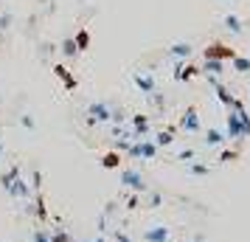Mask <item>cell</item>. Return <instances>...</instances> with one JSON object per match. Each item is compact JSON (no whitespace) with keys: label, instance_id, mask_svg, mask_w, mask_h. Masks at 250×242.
<instances>
[{"label":"cell","instance_id":"cell-1","mask_svg":"<svg viewBox=\"0 0 250 242\" xmlns=\"http://www.w3.org/2000/svg\"><path fill=\"white\" fill-rule=\"evenodd\" d=\"M118 183L126 186L132 195H144V192H149L146 177L138 172V169H121V175H118Z\"/></svg>","mask_w":250,"mask_h":242},{"label":"cell","instance_id":"cell-2","mask_svg":"<svg viewBox=\"0 0 250 242\" xmlns=\"http://www.w3.org/2000/svg\"><path fill=\"white\" fill-rule=\"evenodd\" d=\"M132 85H135V90L149 99L152 93L158 90V79H155V73L152 70H132Z\"/></svg>","mask_w":250,"mask_h":242},{"label":"cell","instance_id":"cell-3","mask_svg":"<svg viewBox=\"0 0 250 242\" xmlns=\"http://www.w3.org/2000/svg\"><path fill=\"white\" fill-rule=\"evenodd\" d=\"M177 130H183V132H200V110H197V104H188L183 110L180 121H177Z\"/></svg>","mask_w":250,"mask_h":242},{"label":"cell","instance_id":"cell-4","mask_svg":"<svg viewBox=\"0 0 250 242\" xmlns=\"http://www.w3.org/2000/svg\"><path fill=\"white\" fill-rule=\"evenodd\" d=\"M110 115H113L110 102H93L87 107V124H104V121H110Z\"/></svg>","mask_w":250,"mask_h":242},{"label":"cell","instance_id":"cell-5","mask_svg":"<svg viewBox=\"0 0 250 242\" xmlns=\"http://www.w3.org/2000/svg\"><path fill=\"white\" fill-rule=\"evenodd\" d=\"M129 132H132V141H144L149 138V132H152V124H149V115L144 113H135V115H129Z\"/></svg>","mask_w":250,"mask_h":242},{"label":"cell","instance_id":"cell-6","mask_svg":"<svg viewBox=\"0 0 250 242\" xmlns=\"http://www.w3.org/2000/svg\"><path fill=\"white\" fill-rule=\"evenodd\" d=\"M233 57H236V51H233L230 45H225V43H219V40H216V43H211V45L203 51V59H219V62H230Z\"/></svg>","mask_w":250,"mask_h":242},{"label":"cell","instance_id":"cell-7","mask_svg":"<svg viewBox=\"0 0 250 242\" xmlns=\"http://www.w3.org/2000/svg\"><path fill=\"white\" fill-rule=\"evenodd\" d=\"M191 54H194V45L188 40H177V43H171V45L166 48V57L174 59V62H186Z\"/></svg>","mask_w":250,"mask_h":242},{"label":"cell","instance_id":"cell-8","mask_svg":"<svg viewBox=\"0 0 250 242\" xmlns=\"http://www.w3.org/2000/svg\"><path fill=\"white\" fill-rule=\"evenodd\" d=\"M169 240H171V228L169 225H163V222L149 225V228L141 234V242H169Z\"/></svg>","mask_w":250,"mask_h":242},{"label":"cell","instance_id":"cell-9","mask_svg":"<svg viewBox=\"0 0 250 242\" xmlns=\"http://www.w3.org/2000/svg\"><path fill=\"white\" fill-rule=\"evenodd\" d=\"M225 138H228V141H245L236 110H228V118H225Z\"/></svg>","mask_w":250,"mask_h":242},{"label":"cell","instance_id":"cell-10","mask_svg":"<svg viewBox=\"0 0 250 242\" xmlns=\"http://www.w3.org/2000/svg\"><path fill=\"white\" fill-rule=\"evenodd\" d=\"M174 82H188L194 79V76H200V68L197 65H191V62H174Z\"/></svg>","mask_w":250,"mask_h":242},{"label":"cell","instance_id":"cell-11","mask_svg":"<svg viewBox=\"0 0 250 242\" xmlns=\"http://www.w3.org/2000/svg\"><path fill=\"white\" fill-rule=\"evenodd\" d=\"M6 195H12V197H17V200H25V203H31V195H34V192H31L28 180H23V175H20V177H17V180L12 183V189H9Z\"/></svg>","mask_w":250,"mask_h":242},{"label":"cell","instance_id":"cell-12","mask_svg":"<svg viewBox=\"0 0 250 242\" xmlns=\"http://www.w3.org/2000/svg\"><path fill=\"white\" fill-rule=\"evenodd\" d=\"M222 25H225V28H228L233 37H242V34H245V20H242L239 14H233V12L222 17Z\"/></svg>","mask_w":250,"mask_h":242},{"label":"cell","instance_id":"cell-13","mask_svg":"<svg viewBox=\"0 0 250 242\" xmlns=\"http://www.w3.org/2000/svg\"><path fill=\"white\" fill-rule=\"evenodd\" d=\"M225 73V62H219V59H205V65L200 68V76H222Z\"/></svg>","mask_w":250,"mask_h":242},{"label":"cell","instance_id":"cell-14","mask_svg":"<svg viewBox=\"0 0 250 242\" xmlns=\"http://www.w3.org/2000/svg\"><path fill=\"white\" fill-rule=\"evenodd\" d=\"M31 214H37V220H40V222H45V220H48V206H45V195H42V192H34Z\"/></svg>","mask_w":250,"mask_h":242},{"label":"cell","instance_id":"cell-15","mask_svg":"<svg viewBox=\"0 0 250 242\" xmlns=\"http://www.w3.org/2000/svg\"><path fill=\"white\" fill-rule=\"evenodd\" d=\"M54 73H57L59 79H62L65 90H76V85H79V82L73 79V73H70V70L65 68V65H54Z\"/></svg>","mask_w":250,"mask_h":242},{"label":"cell","instance_id":"cell-16","mask_svg":"<svg viewBox=\"0 0 250 242\" xmlns=\"http://www.w3.org/2000/svg\"><path fill=\"white\" fill-rule=\"evenodd\" d=\"M205 147H222V144H225V132H222V130H216V127H211L208 130V132H205Z\"/></svg>","mask_w":250,"mask_h":242},{"label":"cell","instance_id":"cell-17","mask_svg":"<svg viewBox=\"0 0 250 242\" xmlns=\"http://www.w3.org/2000/svg\"><path fill=\"white\" fill-rule=\"evenodd\" d=\"M121 161H124V155L121 152H104L102 155V169H118L121 166Z\"/></svg>","mask_w":250,"mask_h":242},{"label":"cell","instance_id":"cell-18","mask_svg":"<svg viewBox=\"0 0 250 242\" xmlns=\"http://www.w3.org/2000/svg\"><path fill=\"white\" fill-rule=\"evenodd\" d=\"M17 177H20V166H9V172L0 175V186H3V192H9Z\"/></svg>","mask_w":250,"mask_h":242},{"label":"cell","instance_id":"cell-19","mask_svg":"<svg viewBox=\"0 0 250 242\" xmlns=\"http://www.w3.org/2000/svg\"><path fill=\"white\" fill-rule=\"evenodd\" d=\"M73 43H76V48H79V54L87 51V48H90V31H87V28H79V31L73 34Z\"/></svg>","mask_w":250,"mask_h":242},{"label":"cell","instance_id":"cell-20","mask_svg":"<svg viewBox=\"0 0 250 242\" xmlns=\"http://www.w3.org/2000/svg\"><path fill=\"white\" fill-rule=\"evenodd\" d=\"M59 48H62V57H65V59H73L76 54H79V48H76V43H73V37H65Z\"/></svg>","mask_w":250,"mask_h":242},{"label":"cell","instance_id":"cell-21","mask_svg":"<svg viewBox=\"0 0 250 242\" xmlns=\"http://www.w3.org/2000/svg\"><path fill=\"white\" fill-rule=\"evenodd\" d=\"M230 70H236V73H250V59L236 54V57L230 59Z\"/></svg>","mask_w":250,"mask_h":242},{"label":"cell","instance_id":"cell-22","mask_svg":"<svg viewBox=\"0 0 250 242\" xmlns=\"http://www.w3.org/2000/svg\"><path fill=\"white\" fill-rule=\"evenodd\" d=\"M171 144H174V132H171V130H160L158 135H155V147H171Z\"/></svg>","mask_w":250,"mask_h":242},{"label":"cell","instance_id":"cell-23","mask_svg":"<svg viewBox=\"0 0 250 242\" xmlns=\"http://www.w3.org/2000/svg\"><path fill=\"white\" fill-rule=\"evenodd\" d=\"M211 172V166L208 163H188V175H194V177H203V175Z\"/></svg>","mask_w":250,"mask_h":242},{"label":"cell","instance_id":"cell-24","mask_svg":"<svg viewBox=\"0 0 250 242\" xmlns=\"http://www.w3.org/2000/svg\"><path fill=\"white\" fill-rule=\"evenodd\" d=\"M239 124H242V135H245V138H248L250 135V113L248 110H239Z\"/></svg>","mask_w":250,"mask_h":242},{"label":"cell","instance_id":"cell-25","mask_svg":"<svg viewBox=\"0 0 250 242\" xmlns=\"http://www.w3.org/2000/svg\"><path fill=\"white\" fill-rule=\"evenodd\" d=\"M48 240H51V242H68L70 234H68V231H62V228H57V231H48Z\"/></svg>","mask_w":250,"mask_h":242},{"label":"cell","instance_id":"cell-26","mask_svg":"<svg viewBox=\"0 0 250 242\" xmlns=\"http://www.w3.org/2000/svg\"><path fill=\"white\" fill-rule=\"evenodd\" d=\"M236 158H239L236 150H222L219 152V163H230V161H236Z\"/></svg>","mask_w":250,"mask_h":242},{"label":"cell","instance_id":"cell-27","mask_svg":"<svg viewBox=\"0 0 250 242\" xmlns=\"http://www.w3.org/2000/svg\"><path fill=\"white\" fill-rule=\"evenodd\" d=\"M12 14L9 12H0V31H9V25H12Z\"/></svg>","mask_w":250,"mask_h":242},{"label":"cell","instance_id":"cell-28","mask_svg":"<svg viewBox=\"0 0 250 242\" xmlns=\"http://www.w3.org/2000/svg\"><path fill=\"white\" fill-rule=\"evenodd\" d=\"M31 242H51V240H48V231L45 228H37L34 237H31Z\"/></svg>","mask_w":250,"mask_h":242},{"label":"cell","instance_id":"cell-29","mask_svg":"<svg viewBox=\"0 0 250 242\" xmlns=\"http://www.w3.org/2000/svg\"><path fill=\"white\" fill-rule=\"evenodd\" d=\"M31 180H34V183H31V192H42V175L34 172L31 175Z\"/></svg>","mask_w":250,"mask_h":242},{"label":"cell","instance_id":"cell-30","mask_svg":"<svg viewBox=\"0 0 250 242\" xmlns=\"http://www.w3.org/2000/svg\"><path fill=\"white\" fill-rule=\"evenodd\" d=\"M138 206H141V195H129L126 197V208H129V211H135Z\"/></svg>","mask_w":250,"mask_h":242},{"label":"cell","instance_id":"cell-31","mask_svg":"<svg viewBox=\"0 0 250 242\" xmlns=\"http://www.w3.org/2000/svg\"><path fill=\"white\" fill-rule=\"evenodd\" d=\"M194 155H197L194 150H183L180 155H177V161H183V163H191V161H194Z\"/></svg>","mask_w":250,"mask_h":242},{"label":"cell","instance_id":"cell-32","mask_svg":"<svg viewBox=\"0 0 250 242\" xmlns=\"http://www.w3.org/2000/svg\"><path fill=\"white\" fill-rule=\"evenodd\" d=\"M113 240H115V242H132V240H129V234H126V231H118V228L113 231Z\"/></svg>","mask_w":250,"mask_h":242},{"label":"cell","instance_id":"cell-33","mask_svg":"<svg viewBox=\"0 0 250 242\" xmlns=\"http://www.w3.org/2000/svg\"><path fill=\"white\" fill-rule=\"evenodd\" d=\"M20 124H23V127H28V130H34V127H37V121L31 118V115H20Z\"/></svg>","mask_w":250,"mask_h":242},{"label":"cell","instance_id":"cell-34","mask_svg":"<svg viewBox=\"0 0 250 242\" xmlns=\"http://www.w3.org/2000/svg\"><path fill=\"white\" fill-rule=\"evenodd\" d=\"M160 200H163V195H160V192H155V195L149 197V208H158V206H160Z\"/></svg>","mask_w":250,"mask_h":242},{"label":"cell","instance_id":"cell-35","mask_svg":"<svg viewBox=\"0 0 250 242\" xmlns=\"http://www.w3.org/2000/svg\"><path fill=\"white\" fill-rule=\"evenodd\" d=\"M194 242H205V237H203V234H197V237H194Z\"/></svg>","mask_w":250,"mask_h":242},{"label":"cell","instance_id":"cell-36","mask_svg":"<svg viewBox=\"0 0 250 242\" xmlns=\"http://www.w3.org/2000/svg\"><path fill=\"white\" fill-rule=\"evenodd\" d=\"M84 242H104V237H96V240H84Z\"/></svg>","mask_w":250,"mask_h":242},{"label":"cell","instance_id":"cell-37","mask_svg":"<svg viewBox=\"0 0 250 242\" xmlns=\"http://www.w3.org/2000/svg\"><path fill=\"white\" fill-rule=\"evenodd\" d=\"M0 155H3V144H0Z\"/></svg>","mask_w":250,"mask_h":242},{"label":"cell","instance_id":"cell-38","mask_svg":"<svg viewBox=\"0 0 250 242\" xmlns=\"http://www.w3.org/2000/svg\"><path fill=\"white\" fill-rule=\"evenodd\" d=\"M40 3H48V0H40Z\"/></svg>","mask_w":250,"mask_h":242},{"label":"cell","instance_id":"cell-39","mask_svg":"<svg viewBox=\"0 0 250 242\" xmlns=\"http://www.w3.org/2000/svg\"><path fill=\"white\" fill-rule=\"evenodd\" d=\"M0 169H3V161H0Z\"/></svg>","mask_w":250,"mask_h":242},{"label":"cell","instance_id":"cell-40","mask_svg":"<svg viewBox=\"0 0 250 242\" xmlns=\"http://www.w3.org/2000/svg\"><path fill=\"white\" fill-rule=\"evenodd\" d=\"M68 242H73V240H68Z\"/></svg>","mask_w":250,"mask_h":242}]
</instances>
